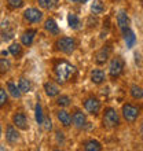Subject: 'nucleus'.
I'll return each mask as SVG.
<instances>
[{
    "mask_svg": "<svg viewBox=\"0 0 143 151\" xmlns=\"http://www.w3.org/2000/svg\"><path fill=\"white\" fill-rule=\"evenodd\" d=\"M7 7L11 11H17L25 7V0H7Z\"/></svg>",
    "mask_w": 143,
    "mask_h": 151,
    "instance_id": "obj_32",
    "label": "nucleus"
},
{
    "mask_svg": "<svg viewBox=\"0 0 143 151\" xmlns=\"http://www.w3.org/2000/svg\"><path fill=\"white\" fill-rule=\"evenodd\" d=\"M80 146H81V150H84V151H102L103 150V144L100 143L98 139H94V137L84 139Z\"/></svg>",
    "mask_w": 143,
    "mask_h": 151,
    "instance_id": "obj_18",
    "label": "nucleus"
},
{
    "mask_svg": "<svg viewBox=\"0 0 143 151\" xmlns=\"http://www.w3.org/2000/svg\"><path fill=\"white\" fill-rule=\"evenodd\" d=\"M4 137H6V142H7L8 146H17V144L21 142V139H22L20 129H18L12 122L6 125Z\"/></svg>",
    "mask_w": 143,
    "mask_h": 151,
    "instance_id": "obj_12",
    "label": "nucleus"
},
{
    "mask_svg": "<svg viewBox=\"0 0 143 151\" xmlns=\"http://www.w3.org/2000/svg\"><path fill=\"white\" fill-rule=\"evenodd\" d=\"M81 109L87 113L90 117H94V118H98L102 113V109H103V104H102V100L95 95V93H88L84 98H81Z\"/></svg>",
    "mask_w": 143,
    "mask_h": 151,
    "instance_id": "obj_5",
    "label": "nucleus"
},
{
    "mask_svg": "<svg viewBox=\"0 0 143 151\" xmlns=\"http://www.w3.org/2000/svg\"><path fill=\"white\" fill-rule=\"evenodd\" d=\"M6 89H7L10 98H12V99H15V100H20L21 98H22V95H24V93L21 92L18 84L12 78H8L7 81H6Z\"/></svg>",
    "mask_w": 143,
    "mask_h": 151,
    "instance_id": "obj_19",
    "label": "nucleus"
},
{
    "mask_svg": "<svg viewBox=\"0 0 143 151\" xmlns=\"http://www.w3.org/2000/svg\"><path fill=\"white\" fill-rule=\"evenodd\" d=\"M41 127L44 128L46 132H52V129H54V127H52V118L48 114H46V117H44V122Z\"/></svg>",
    "mask_w": 143,
    "mask_h": 151,
    "instance_id": "obj_34",
    "label": "nucleus"
},
{
    "mask_svg": "<svg viewBox=\"0 0 143 151\" xmlns=\"http://www.w3.org/2000/svg\"><path fill=\"white\" fill-rule=\"evenodd\" d=\"M135 125H136V135H138V137L143 142V118L142 119L139 118V121H138Z\"/></svg>",
    "mask_w": 143,
    "mask_h": 151,
    "instance_id": "obj_35",
    "label": "nucleus"
},
{
    "mask_svg": "<svg viewBox=\"0 0 143 151\" xmlns=\"http://www.w3.org/2000/svg\"><path fill=\"white\" fill-rule=\"evenodd\" d=\"M1 35H3L4 40H10L14 37V29L11 28V25L8 21H4L1 24Z\"/></svg>",
    "mask_w": 143,
    "mask_h": 151,
    "instance_id": "obj_31",
    "label": "nucleus"
},
{
    "mask_svg": "<svg viewBox=\"0 0 143 151\" xmlns=\"http://www.w3.org/2000/svg\"><path fill=\"white\" fill-rule=\"evenodd\" d=\"M43 91L48 99H55L56 96L61 93V85L56 83L54 78L47 80V81L43 84Z\"/></svg>",
    "mask_w": 143,
    "mask_h": 151,
    "instance_id": "obj_16",
    "label": "nucleus"
},
{
    "mask_svg": "<svg viewBox=\"0 0 143 151\" xmlns=\"http://www.w3.org/2000/svg\"><path fill=\"white\" fill-rule=\"evenodd\" d=\"M43 29L47 35H50L52 37H58L61 35V28L54 17H48L43 21Z\"/></svg>",
    "mask_w": 143,
    "mask_h": 151,
    "instance_id": "obj_15",
    "label": "nucleus"
},
{
    "mask_svg": "<svg viewBox=\"0 0 143 151\" xmlns=\"http://www.w3.org/2000/svg\"><path fill=\"white\" fill-rule=\"evenodd\" d=\"M125 59L120 54H114L111 55V58L107 62V77L111 80V81H116L118 80L121 76L125 72Z\"/></svg>",
    "mask_w": 143,
    "mask_h": 151,
    "instance_id": "obj_6",
    "label": "nucleus"
},
{
    "mask_svg": "<svg viewBox=\"0 0 143 151\" xmlns=\"http://www.w3.org/2000/svg\"><path fill=\"white\" fill-rule=\"evenodd\" d=\"M118 1H121V0H118Z\"/></svg>",
    "mask_w": 143,
    "mask_h": 151,
    "instance_id": "obj_39",
    "label": "nucleus"
},
{
    "mask_svg": "<svg viewBox=\"0 0 143 151\" xmlns=\"http://www.w3.org/2000/svg\"><path fill=\"white\" fill-rule=\"evenodd\" d=\"M51 70H52V77L61 87L68 85L72 81H74L77 77V68L76 65H73L70 60L66 58H55L51 62Z\"/></svg>",
    "mask_w": 143,
    "mask_h": 151,
    "instance_id": "obj_1",
    "label": "nucleus"
},
{
    "mask_svg": "<svg viewBox=\"0 0 143 151\" xmlns=\"http://www.w3.org/2000/svg\"><path fill=\"white\" fill-rule=\"evenodd\" d=\"M107 78H109L107 77V72L105 69H102V66H95L90 72V81L95 87H102L107 81Z\"/></svg>",
    "mask_w": 143,
    "mask_h": 151,
    "instance_id": "obj_13",
    "label": "nucleus"
},
{
    "mask_svg": "<svg viewBox=\"0 0 143 151\" xmlns=\"http://www.w3.org/2000/svg\"><path fill=\"white\" fill-rule=\"evenodd\" d=\"M70 113H72V125H73L76 131L79 132L87 131L90 128V119H88L90 115L81 107H73Z\"/></svg>",
    "mask_w": 143,
    "mask_h": 151,
    "instance_id": "obj_7",
    "label": "nucleus"
},
{
    "mask_svg": "<svg viewBox=\"0 0 143 151\" xmlns=\"http://www.w3.org/2000/svg\"><path fill=\"white\" fill-rule=\"evenodd\" d=\"M120 114H121V118H123V122H125L127 125L132 127L135 125L139 118L142 117V104L136 100H132V102H124L121 104V109H120Z\"/></svg>",
    "mask_w": 143,
    "mask_h": 151,
    "instance_id": "obj_3",
    "label": "nucleus"
},
{
    "mask_svg": "<svg viewBox=\"0 0 143 151\" xmlns=\"http://www.w3.org/2000/svg\"><path fill=\"white\" fill-rule=\"evenodd\" d=\"M11 122L15 125L20 131H29L30 129V125H29V118L26 113L24 110H15V111L12 113L11 115Z\"/></svg>",
    "mask_w": 143,
    "mask_h": 151,
    "instance_id": "obj_11",
    "label": "nucleus"
},
{
    "mask_svg": "<svg viewBox=\"0 0 143 151\" xmlns=\"http://www.w3.org/2000/svg\"><path fill=\"white\" fill-rule=\"evenodd\" d=\"M36 3L43 11H55L59 7L61 0H36Z\"/></svg>",
    "mask_w": 143,
    "mask_h": 151,
    "instance_id": "obj_22",
    "label": "nucleus"
},
{
    "mask_svg": "<svg viewBox=\"0 0 143 151\" xmlns=\"http://www.w3.org/2000/svg\"><path fill=\"white\" fill-rule=\"evenodd\" d=\"M44 117H46V113H44V109H43V104L40 102V99H37L35 104V119H36V124L41 127L44 122Z\"/></svg>",
    "mask_w": 143,
    "mask_h": 151,
    "instance_id": "obj_27",
    "label": "nucleus"
},
{
    "mask_svg": "<svg viewBox=\"0 0 143 151\" xmlns=\"http://www.w3.org/2000/svg\"><path fill=\"white\" fill-rule=\"evenodd\" d=\"M140 4H142V6H143V0H140Z\"/></svg>",
    "mask_w": 143,
    "mask_h": 151,
    "instance_id": "obj_38",
    "label": "nucleus"
},
{
    "mask_svg": "<svg viewBox=\"0 0 143 151\" xmlns=\"http://www.w3.org/2000/svg\"><path fill=\"white\" fill-rule=\"evenodd\" d=\"M54 115H55L56 121L59 124V127L65 131H69L73 128L72 125V113L68 109H62V107H56L54 110Z\"/></svg>",
    "mask_w": 143,
    "mask_h": 151,
    "instance_id": "obj_10",
    "label": "nucleus"
},
{
    "mask_svg": "<svg viewBox=\"0 0 143 151\" xmlns=\"http://www.w3.org/2000/svg\"><path fill=\"white\" fill-rule=\"evenodd\" d=\"M69 3H72V4H85V3H88L90 0H68Z\"/></svg>",
    "mask_w": 143,
    "mask_h": 151,
    "instance_id": "obj_36",
    "label": "nucleus"
},
{
    "mask_svg": "<svg viewBox=\"0 0 143 151\" xmlns=\"http://www.w3.org/2000/svg\"><path fill=\"white\" fill-rule=\"evenodd\" d=\"M128 93H129V98L132 100H136V102H140L143 100V87L138 83H132L128 88Z\"/></svg>",
    "mask_w": 143,
    "mask_h": 151,
    "instance_id": "obj_21",
    "label": "nucleus"
},
{
    "mask_svg": "<svg viewBox=\"0 0 143 151\" xmlns=\"http://www.w3.org/2000/svg\"><path fill=\"white\" fill-rule=\"evenodd\" d=\"M121 36H123L124 43H125V45H127L128 48L135 47V44H136V41H138V39H136L135 32L132 30V28H131V29H128L127 32H124L123 35H121Z\"/></svg>",
    "mask_w": 143,
    "mask_h": 151,
    "instance_id": "obj_28",
    "label": "nucleus"
},
{
    "mask_svg": "<svg viewBox=\"0 0 143 151\" xmlns=\"http://www.w3.org/2000/svg\"><path fill=\"white\" fill-rule=\"evenodd\" d=\"M3 137V127H1V124H0V139Z\"/></svg>",
    "mask_w": 143,
    "mask_h": 151,
    "instance_id": "obj_37",
    "label": "nucleus"
},
{
    "mask_svg": "<svg viewBox=\"0 0 143 151\" xmlns=\"http://www.w3.org/2000/svg\"><path fill=\"white\" fill-rule=\"evenodd\" d=\"M10 104V95L4 85L0 84V110H4Z\"/></svg>",
    "mask_w": 143,
    "mask_h": 151,
    "instance_id": "obj_30",
    "label": "nucleus"
},
{
    "mask_svg": "<svg viewBox=\"0 0 143 151\" xmlns=\"http://www.w3.org/2000/svg\"><path fill=\"white\" fill-rule=\"evenodd\" d=\"M54 133H55V140L56 143H58V146H65V143H66V135H65V132L61 129V128H58V129H55L54 131Z\"/></svg>",
    "mask_w": 143,
    "mask_h": 151,
    "instance_id": "obj_33",
    "label": "nucleus"
},
{
    "mask_svg": "<svg viewBox=\"0 0 143 151\" xmlns=\"http://www.w3.org/2000/svg\"><path fill=\"white\" fill-rule=\"evenodd\" d=\"M8 54L15 59H21L24 56V45L18 41H12L8 47Z\"/></svg>",
    "mask_w": 143,
    "mask_h": 151,
    "instance_id": "obj_24",
    "label": "nucleus"
},
{
    "mask_svg": "<svg viewBox=\"0 0 143 151\" xmlns=\"http://www.w3.org/2000/svg\"><path fill=\"white\" fill-rule=\"evenodd\" d=\"M22 21H24L26 25H32V26H36V25L43 24L44 21V11L39 7H28L25 8L24 12H22Z\"/></svg>",
    "mask_w": 143,
    "mask_h": 151,
    "instance_id": "obj_8",
    "label": "nucleus"
},
{
    "mask_svg": "<svg viewBox=\"0 0 143 151\" xmlns=\"http://www.w3.org/2000/svg\"><path fill=\"white\" fill-rule=\"evenodd\" d=\"M90 8L94 15H102L107 11V4L105 0H92Z\"/></svg>",
    "mask_w": 143,
    "mask_h": 151,
    "instance_id": "obj_23",
    "label": "nucleus"
},
{
    "mask_svg": "<svg viewBox=\"0 0 143 151\" xmlns=\"http://www.w3.org/2000/svg\"><path fill=\"white\" fill-rule=\"evenodd\" d=\"M18 87H20L21 92L22 93H29V92L33 91V83L29 77H25V76H21L18 78Z\"/></svg>",
    "mask_w": 143,
    "mask_h": 151,
    "instance_id": "obj_26",
    "label": "nucleus"
},
{
    "mask_svg": "<svg viewBox=\"0 0 143 151\" xmlns=\"http://www.w3.org/2000/svg\"><path fill=\"white\" fill-rule=\"evenodd\" d=\"M111 55H113V45L109 41V43H105L99 50H96V52L94 54V62L96 66H105L107 65Z\"/></svg>",
    "mask_w": 143,
    "mask_h": 151,
    "instance_id": "obj_9",
    "label": "nucleus"
},
{
    "mask_svg": "<svg viewBox=\"0 0 143 151\" xmlns=\"http://www.w3.org/2000/svg\"><path fill=\"white\" fill-rule=\"evenodd\" d=\"M12 62L8 58H0V77H4L6 74L11 72Z\"/></svg>",
    "mask_w": 143,
    "mask_h": 151,
    "instance_id": "obj_29",
    "label": "nucleus"
},
{
    "mask_svg": "<svg viewBox=\"0 0 143 151\" xmlns=\"http://www.w3.org/2000/svg\"><path fill=\"white\" fill-rule=\"evenodd\" d=\"M79 48V40L74 36H58L52 44V51L58 52L61 55L70 56Z\"/></svg>",
    "mask_w": 143,
    "mask_h": 151,
    "instance_id": "obj_4",
    "label": "nucleus"
},
{
    "mask_svg": "<svg viewBox=\"0 0 143 151\" xmlns=\"http://www.w3.org/2000/svg\"><path fill=\"white\" fill-rule=\"evenodd\" d=\"M54 104L56 107H62V109H69L73 106V98L68 93H62L61 92L59 95L54 99Z\"/></svg>",
    "mask_w": 143,
    "mask_h": 151,
    "instance_id": "obj_20",
    "label": "nucleus"
},
{
    "mask_svg": "<svg viewBox=\"0 0 143 151\" xmlns=\"http://www.w3.org/2000/svg\"><path fill=\"white\" fill-rule=\"evenodd\" d=\"M100 125L107 131L118 129L123 125V118H121L120 111L113 106H105L100 113Z\"/></svg>",
    "mask_w": 143,
    "mask_h": 151,
    "instance_id": "obj_2",
    "label": "nucleus"
},
{
    "mask_svg": "<svg viewBox=\"0 0 143 151\" xmlns=\"http://www.w3.org/2000/svg\"><path fill=\"white\" fill-rule=\"evenodd\" d=\"M66 21H68V26L72 30H79V29H81V26H83L81 18H80L77 14H74V12H69Z\"/></svg>",
    "mask_w": 143,
    "mask_h": 151,
    "instance_id": "obj_25",
    "label": "nucleus"
},
{
    "mask_svg": "<svg viewBox=\"0 0 143 151\" xmlns=\"http://www.w3.org/2000/svg\"><path fill=\"white\" fill-rule=\"evenodd\" d=\"M116 22L118 26L120 33L123 35L124 32H127L128 29H131V18L128 15V12L125 10H120L116 15Z\"/></svg>",
    "mask_w": 143,
    "mask_h": 151,
    "instance_id": "obj_17",
    "label": "nucleus"
},
{
    "mask_svg": "<svg viewBox=\"0 0 143 151\" xmlns=\"http://www.w3.org/2000/svg\"><path fill=\"white\" fill-rule=\"evenodd\" d=\"M37 33H39V29L37 28H26L24 32L21 33L20 43L26 48L32 47L33 43H35V40H36V36H37Z\"/></svg>",
    "mask_w": 143,
    "mask_h": 151,
    "instance_id": "obj_14",
    "label": "nucleus"
}]
</instances>
